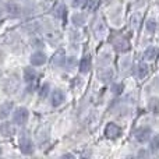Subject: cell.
Wrapping results in <instances>:
<instances>
[{"label":"cell","mask_w":159,"mask_h":159,"mask_svg":"<svg viewBox=\"0 0 159 159\" xmlns=\"http://www.w3.org/2000/svg\"><path fill=\"white\" fill-rule=\"evenodd\" d=\"M157 21H155L154 18H148L147 20V22H145V28H147V31L148 32H151V34H154L155 31H157Z\"/></svg>","instance_id":"cell-20"},{"label":"cell","mask_w":159,"mask_h":159,"mask_svg":"<svg viewBox=\"0 0 159 159\" xmlns=\"http://www.w3.org/2000/svg\"><path fill=\"white\" fill-rule=\"evenodd\" d=\"M30 61L34 67H41V66H43V64H46L48 56H46V53H43L42 50H36V52H34L32 55H31Z\"/></svg>","instance_id":"cell-5"},{"label":"cell","mask_w":159,"mask_h":159,"mask_svg":"<svg viewBox=\"0 0 159 159\" xmlns=\"http://www.w3.org/2000/svg\"><path fill=\"white\" fill-rule=\"evenodd\" d=\"M112 92H113V95H120V93L123 92V85L115 82V84L112 85Z\"/></svg>","instance_id":"cell-23"},{"label":"cell","mask_w":159,"mask_h":159,"mask_svg":"<svg viewBox=\"0 0 159 159\" xmlns=\"http://www.w3.org/2000/svg\"><path fill=\"white\" fill-rule=\"evenodd\" d=\"M52 63L55 64L56 67H61L66 63V52H64L63 49L57 50V52L55 53V56L52 57Z\"/></svg>","instance_id":"cell-12"},{"label":"cell","mask_w":159,"mask_h":159,"mask_svg":"<svg viewBox=\"0 0 159 159\" xmlns=\"http://www.w3.org/2000/svg\"><path fill=\"white\" fill-rule=\"evenodd\" d=\"M63 158H74V155H73V154H64Z\"/></svg>","instance_id":"cell-27"},{"label":"cell","mask_w":159,"mask_h":159,"mask_svg":"<svg viewBox=\"0 0 159 159\" xmlns=\"http://www.w3.org/2000/svg\"><path fill=\"white\" fill-rule=\"evenodd\" d=\"M49 92H50V85L48 84V82H45V84L41 87V89H39V98L45 99L48 95H49Z\"/></svg>","instance_id":"cell-21"},{"label":"cell","mask_w":159,"mask_h":159,"mask_svg":"<svg viewBox=\"0 0 159 159\" xmlns=\"http://www.w3.org/2000/svg\"><path fill=\"white\" fill-rule=\"evenodd\" d=\"M158 151H159V134L149 140V152L155 154V152H158Z\"/></svg>","instance_id":"cell-16"},{"label":"cell","mask_w":159,"mask_h":159,"mask_svg":"<svg viewBox=\"0 0 159 159\" xmlns=\"http://www.w3.org/2000/svg\"><path fill=\"white\" fill-rule=\"evenodd\" d=\"M30 119V110L24 106H18L13 110V124L17 126H25Z\"/></svg>","instance_id":"cell-1"},{"label":"cell","mask_w":159,"mask_h":159,"mask_svg":"<svg viewBox=\"0 0 159 159\" xmlns=\"http://www.w3.org/2000/svg\"><path fill=\"white\" fill-rule=\"evenodd\" d=\"M2 155H3V149L0 148V157H2Z\"/></svg>","instance_id":"cell-28"},{"label":"cell","mask_w":159,"mask_h":159,"mask_svg":"<svg viewBox=\"0 0 159 159\" xmlns=\"http://www.w3.org/2000/svg\"><path fill=\"white\" fill-rule=\"evenodd\" d=\"M85 16L84 14H81V13H78V14H74V16L71 17V21H73V24L75 25V27H81V25H84V22H85Z\"/></svg>","instance_id":"cell-17"},{"label":"cell","mask_w":159,"mask_h":159,"mask_svg":"<svg viewBox=\"0 0 159 159\" xmlns=\"http://www.w3.org/2000/svg\"><path fill=\"white\" fill-rule=\"evenodd\" d=\"M18 145H20V151L22 152L27 157H31L34 155V151H35V145H34L32 140L28 137H21L18 140Z\"/></svg>","instance_id":"cell-3"},{"label":"cell","mask_w":159,"mask_h":159,"mask_svg":"<svg viewBox=\"0 0 159 159\" xmlns=\"http://www.w3.org/2000/svg\"><path fill=\"white\" fill-rule=\"evenodd\" d=\"M148 107L152 113H159V98H151L149 99Z\"/></svg>","instance_id":"cell-19"},{"label":"cell","mask_w":159,"mask_h":159,"mask_svg":"<svg viewBox=\"0 0 159 159\" xmlns=\"http://www.w3.org/2000/svg\"><path fill=\"white\" fill-rule=\"evenodd\" d=\"M66 101V93L63 92L61 89H55L50 95V103H52L53 107H59L64 103Z\"/></svg>","instance_id":"cell-6"},{"label":"cell","mask_w":159,"mask_h":159,"mask_svg":"<svg viewBox=\"0 0 159 159\" xmlns=\"http://www.w3.org/2000/svg\"><path fill=\"white\" fill-rule=\"evenodd\" d=\"M116 49L120 52H129L130 50V43L126 41H120L119 43H116Z\"/></svg>","instance_id":"cell-22"},{"label":"cell","mask_w":159,"mask_h":159,"mask_svg":"<svg viewBox=\"0 0 159 159\" xmlns=\"http://www.w3.org/2000/svg\"><path fill=\"white\" fill-rule=\"evenodd\" d=\"M14 133H16V130H14V126L11 123L4 121V123L0 124V134L3 137H13Z\"/></svg>","instance_id":"cell-11"},{"label":"cell","mask_w":159,"mask_h":159,"mask_svg":"<svg viewBox=\"0 0 159 159\" xmlns=\"http://www.w3.org/2000/svg\"><path fill=\"white\" fill-rule=\"evenodd\" d=\"M158 57V49L155 46H149L145 49V52H144V59L148 61H154L155 59Z\"/></svg>","instance_id":"cell-14"},{"label":"cell","mask_w":159,"mask_h":159,"mask_svg":"<svg viewBox=\"0 0 159 159\" xmlns=\"http://www.w3.org/2000/svg\"><path fill=\"white\" fill-rule=\"evenodd\" d=\"M53 14H55L57 18H64L66 17V14H67V8H66V6L64 4H59L57 7L55 8V11H53Z\"/></svg>","instance_id":"cell-18"},{"label":"cell","mask_w":159,"mask_h":159,"mask_svg":"<svg viewBox=\"0 0 159 159\" xmlns=\"http://www.w3.org/2000/svg\"><path fill=\"white\" fill-rule=\"evenodd\" d=\"M151 135H152L151 127H147V126L140 127V129H137V130H135V133H134L135 141H137V143H140V144L148 143V141L151 140Z\"/></svg>","instance_id":"cell-2"},{"label":"cell","mask_w":159,"mask_h":159,"mask_svg":"<svg viewBox=\"0 0 159 159\" xmlns=\"http://www.w3.org/2000/svg\"><path fill=\"white\" fill-rule=\"evenodd\" d=\"M4 7H6V11H7L11 17H20V14H21V7H20V4L17 2H14V0H7Z\"/></svg>","instance_id":"cell-7"},{"label":"cell","mask_w":159,"mask_h":159,"mask_svg":"<svg viewBox=\"0 0 159 159\" xmlns=\"http://www.w3.org/2000/svg\"><path fill=\"white\" fill-rule=\"evenodd\" d=\"M149 73V67L147 63H138L137 64V70H135V74H137V77L140 80L145 78L147 75H148Z\"/></svg>","instance_id":"cell-13"},{"label":"cell","mask_w":159,"mask_h":159,"mask_svg":"<svg viewBox=\"0 0 159 159\" xmlns=\"http://www.w3.org/2000/svg\"><path fill=\"white\" fill-rule=\"evenodd\" d=\"M0 17H2V11H0Z\"/></svg>","instance_id":"cell-30"},{"label":"cell","mask_w":159,"mask_h":159,"mask_svg":"<svg viewBox=\"0 0 159 159\" xmlns=\"http://www.w3.org/2000/svg\"><path fill=\"white\" fill-rule=\"evenodd\" d=\"M22 77L27 84H32L38 77V73H36V70H34V67H25L22 71Z\"/></svg>","instance_id":"cell-8"},{"label":"cell","mask_w":159,"mask_h":159,"mask_svg":"<svg viewBox=\"0 0 159 159\" xmlns=\"http://www.w3.org/2000/svg\"><path fill=\"white\" fill-rule=\"evenodd\" d=\"M98 78L101 80L102 82H106V81H110L113 78V71L110 69H103L98 73Z\"/></svg>","instance_id":"cell-15"},{"label":"cell","mask_w":159,"mask_h":159,"mask_svg":"<svg viewBox=\"0 0 159 159\" xmlns=\"http://www.w3.org/2000/svg\"><path fill=\"white\" fill-rule=\"evenodd\" d=\"M91 69H92V59H91L89 55H87L80 61V73L81 74H87V73L91 71Z\"/></svg>","instance_id":"cell-9"},{"label":"cell","mask_w":159,"mask_h":159,"mask_svg":"<svg viewBox=\"0 0 159 159\" xmlns=\"http://www.w3.org/2000/svg\"><path fill=\"white\" fill-rule=\"evenodd\" d=\"M66 61H67V69H71V67H74L77 64L75 57H69V59H66Z\"/></svg>","instance_id":"cell-24"},{"label":"cell","mask_w":159,"mask_h":159,"mask_svg":"<svg viewBox=\"0 0 159 159\" xmlns=\"http://www.w3.org/2000/svg\"><path fill=\"white\" fill-rule=\"evenodd\" d=\"M71 2H73V7H80L85 0H71Z\"/></svg>","instance_id":"cell-26"},{"label":"cell","mask_w":159,"mask_h":159,"mask_svg":"<svg viewBox=\"0 0 159 159\" xmlns=\"http://www.w3.org/2000/svg\"><path fill=\"white\" fill-rule=\"evenodd\" d=\"M96 2L98 0H85V3H87V7L88 8H93L96 6Z\"/></svg>","instance_id":"cell-25"},{"label":"cell","mask_w":159,"mask_h":159,"mask_svg":"<svg viewBox=\"0 0 159 159\" xmlns=\"http://www.w3.org/2000/svg\"><path fill=\"white\" fill-rule=\"evenodd\" d=\"M45 2H52V0H45Z\"/></svg>","instance_id":"cell-29"},{"label":"cell","mask_w":159,"mask_h":159,"mask_svg":"<svg viewBox=\"0 0 159 159\" xmlns=\"http://www.w3.org/2000/svg\"><path fill=\"white\" fill-rule=\"evenodd\" d=\"M11 110H13V102L8 101L0 105V120H6L11 115Z\"/></svg>","instance_id":"cell-10"},{"label":"cell","mask_w":159,"mask_h":159,"mask_svg":"<svg viewBox=\"0 0 159 159\" xmlns=\"http://www.w3.org/2000/svg\"><path fill=\"white\" fill-rule=\"evenodd\" d=\"M120 135H121L120 126H117V124L113 123V121L106 124V127H105V137L109 138V140H116V138H119Z\"/></svg>","instance_id":"cell-4"}]
</instances>
